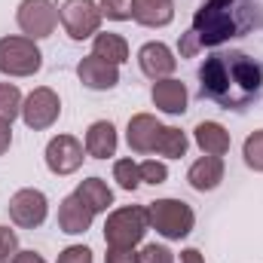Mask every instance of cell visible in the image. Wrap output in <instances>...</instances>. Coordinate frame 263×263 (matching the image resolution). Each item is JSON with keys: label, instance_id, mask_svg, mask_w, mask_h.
<instances>
[{"label": "cell", "instance_id": "obj_1", "mask_svg": "<svg viewBox=\"0 0 263 263\" xmlns=\"http://www.w3.org/2000/svg\"><path fill=\"white\" fill-rule=\"evenodd\" d=\"M199 86L202 98H211L227 110H242L260 92L263 67L245 52H214L199 67Z\"/></svg>", "mask_w": 263, "mask_h": 263}, {"label": "cell", "instance_id": "obj_15", "mask_svg": "<svg viewBox=\"0 0 263 263\" xmlns=\"http://www.w3.org/2000/svg\"><path fill=\"white\" fill-rule=\"evenodd\" d=\"M150 98H153V104H156L159 110H165V114H184V110H187V89H184L181 80H172V77L156 80L153 89H150Z\"/></svg>", "mask_w": 263, "mask_h": 263}, {"label": "cell", "instance_id": "obj_13", "mask_svg": "<svg viewBox=\"0 0 263 263\" xmlns=\"http://www.w3.org/2000/svg\"><path fill=\"white\" fill-rule=\"evenodd\" d=\"M138 62H141V70H144L150 80H165V77L178 67V59L172 55V49H168L165 43H147V46H141Z\"/></svg>", "mask_w": 263, "mask_h": 263}, {"label": "cell", "instance_id": "obj_23", "mask_svg": "<svg viewBox=\"0 0 263 263\" xmlns=\"http://www.w3.org/2000/svg\"><path fill=\"white\" fill-rule=\"evenodd\" d=\"M22 92L12 86V83H0V120L12 123L18 114H22Z\"/></svg>", "mask_w": 263, "mask_h": 263}, {"label": "cell", "instance_id": "obj_4", "mask_svg": "<svg viewBox=\"0 0 263 263\" xmlns=\"http://www.w3.org/2000/svg\"><path fill=\"white\" fill-rule=\"evenodd\" d=\"M150 227V217H147V208L141 205H129V208H120L107 217L104 223V239L110 248H135L144 233Z\"/></svg>", "mask_w": 263, "mask_h": 263}, {"label": "cell", "instance_id": "obj_32", "mask_svg": "<svg viewBox=\"0 0 263 263\" xmlns=\"http://www.w3.org/2000/svg\"><path fill=\"white\" fill-rule=\"evenodd\" d=\"M9 144H12V126L6 120H0V156L9 150Z\"/></svg>", "mask_w": 263, "mask_h": 263}, {"label": "cell", "instance_id": "obj_28", "mask_svg": "<svg viewBox=\"0 0 263 263\" xmlns=\"http://www.w3.org/2000/svg\"><path fill=\"white\" fill-rule=\"evenodd\" d=\"M138 263H175V254L165 248V245H144L141 254H138Z\"/></svg>", "mask_w": 263, "mask_h": 263}, {"label": "cell", "instance_id": "obj_24", "mask_svg": "<svg viewBox=\"0 0 263 263\" xmlns=\"http://www.w3.org/2000/svg\"><path fill=\"white\" fill-rule=\"evenodd\" d=\"M114 178H117V184L123 190H138V184H141V165L135 159H120L114 165Z\"/></svg>", "mask_w": 263, "mask_h": 263}, {"label": "cell", "instance_id": "obj_7", "mask_svg": "<svg viewBox=\"0 0 263 263\" xmlns=\"http://www.w3.org/2000/svg\"><path fill=\"white\" fill-rule=\"evenodd\" d=\"M59 25V9L52 6V0H22L18 6V28L31 37H49Z\"/></svg>", "mask_w": 263, "mask_h": 263}, {"label": "cell", "instance_id": "obj_31", "mask_svg": "<svg viewBox=\"0 0 263 263\" xmlns=\"http://www.w3.org/2000/svg\"><path fill=\"white\" fill-rule=\"evenodd\" d=\"M104 263H138V254L132 248H110Z\"/></svg>", "mask_w": 263, "mask_h": 263}, {"label": "cell", "instance_id": "obj_10", "mask_svg": "<svg viewBox=\"0 0 263 263\" xmlns=\"http://www.w3.org/2000/svg\"><path fill=\"white\" fill-rule=\"evenodd\" d=\"M46 165L52 175H70L83 165V144L73 135H59L46 147Z\"/></svg>", "mask_w": 263, "mask_h": 263}, {"label": "cell", "instance_id": "obj_33", "mask_svg": "<svg viewBox=\"0 0 263 263\" xmlns=\"http://www.w3.org/2000/svg\"><path fill=\"white\" fill-rule=\"evenodd\" d=\"M12 263H46L37 251H18L15 257H12Z\"/></svg>", "mask_w": 263, "mask_h": 263}, {"label": "cell", "instance_id": "obj_21", "mask_svg": "<svg viewBox=\"0 0 263 263\" xmlns=\"http://www.w3.org/2000/svg\"><path fill=\"white\" fill-rule=\"evenodd\" d=\"M73 193L83 199L95 214H98V211H107V208L114 205V193H110V187H107L101 178H89V181H83Z\"/></svg>", "mask_w": 263, "mask_h": 263}, {"label": "cell", "instance_id": "obj_9", "mask_svg": "<svg viewBox=\"0 0 263 263\" xmlns=\"http://www.w3.org/2000/svg\"><path fill=\"white\" fill-rule=\"evenodd\" d=\"M46 211H49V205H46V196L40 190H31L28 187V190H18L15 196L9 199V217L22 230L40 227L46 220Z\"/></svg>", "mask_w": 263, "mask_h": 263}, {"label": "cell", "instance_id": "obj_26", "mask_svg": "<svg viewBox=\"0 0 263 263\" xmlns=\"http://www.w3.org/2000/svg\"><path fill=\"white\" fill-rule=\"evenodd\" d=\"M98 9H101V15H107V18H114V22L132 18V0H101Z\"/></svg>", "mask_w": 263, "mask_h": 263}, {"label": "cell", "instance_id": "obj_22", "mask_svg": "<svg viewBox=\"0 0 263 263\" xmlns=\"http://www.w3.org/2000/svg\"><path fill=\"white\" fill-rule=\"evenodd\" d=\"M187 135L181 129H175V126H165L162 135H159V141H156V153L159 156H168V159H181L184 153H187Z\"/></svg>", "mask_w": 263, "mask_h": 263}, {"label": "cell", "instance_id": "obj_25", "mask_svg": "<svg viewBox=\"0 0 263 263\" xmlns=\"http://www.w3.org/2000/svg\"><path fill=\"white\" fill-rule=\"evenodd\" d=\"M245 162H248L254 172H263V129L254 132V135L245 141Z\"/></svg>", "mask_w": 263, "mask_h": 263}, {"label": "cell", "instance_id": "obj_17", "mask_svg": "<svg viewBox=\"0 0 263 263\" xmlns=\"http://www.w3.org/2000/svg\"><path fill=\"white\" fill-rule=\"evenodd\" d=\"M132 18L147 28H162L175 18L172 0H132Z\"/></svg>", "mask_w": 263, "mask_h": 263}, {"label": "cell", "instance_id": "obj_12", "mask_svg": "<svg viewBox=\"0 0 263 263\" xmlns=\"http://www.w3.org/2000/svg\"><path fill=\"white\" fill-rule=\"evenodd\" d=\"M77 73H80V80H83V86H89V89H114L117 83H120V67L110 65V62H104V59H98V55H89V59H83L80 67H77Z\"/></svg>", "mask_w": 263, "mask_h": 263}, {"label": "cell", "instance_id": "obj_19", "mask_svg": "<svg viewBox=\"0 0 263 263\" xmlns=\"http://www.w3.org/2000/svg\"><path fill=\"white\" fill-rule=\"evenodd\" d=\"M196 144L205 150V156H223L230 150V132L223 129L220 123H199Z\"/></svg>", "mask_w": 263, "mask_h": 263}, {"label": "cell", "instance_id": "obj_14", "mask_svg": "<svg viewBox=\"0 0 263 263\" xmlns=\"http://www.w3.org/2000/svg\"><path fill=\"white\" fill-rule=\"evenodd\" d=\"M92 217H95V211L77 196V193H70L67 199H62V208H59V227H62V233H67V236L86 233L89 223H92Z\"/></svg>", "mask_w": 263, "mask_h": 263}, {"label": "cell", "instance_id": "obj_27", "mask_svg": "<svg viewBox=\"0 0 263 263\" xmlns=\"http://www.w3.org/2000/svg\"><path fill=\"white\" fill-rule=\"evenodd\" d=\"M165 178H168V168H165V162H156V159H147V162H141V181L144 184H165Z\"/></svg>", "mask_w": 263, "mask_h": 263}, {"label": "cell", "instance_id": "obj_18", "mask_svg": "<svg viewBox=\"0 0 263 263\" xmlns=\"http://www.w3.org/2000/svg\"><path fill=\"white\" fill-rule=\"evenodd\" d=\"M86 153L95 156V159H107L117 153V129L114 123L101 120V123H92L86 132Z\"/></svg>", "mask_w": 263, "mask_h": 263}, {"label": "cell", "instance_id": "obj_34", "mask_svg": "<svg viewBox=\"0 0 263 263\" xmlns=\"http://www.w3.org/2000/svg\"><path fill=\"white\" fill-rule=\"evenodd\" d=\"M181 263H205V260H202V254H199L196 248H187V251L181 254Z\"/></svg>", "mask_w": 263, "mask_h": 263}, {"label": "cell", "instance_id": "obj_11", "mask_svg": "<svg viewBox=\"0 0 263 263\" xmlns=\"http://www.w3.org/2000/svg\"><path fill=\"white\" fill-rule=\"evenodd\" d=\"M162 123L156 120V117H150V114H138V117H132L129 120V147L135 153H156V141H159V135H162Z\"/></svg>", "mask_w": 263, "mask_h": 263}, {"label": "cell", "instance_id": "obj_6", "mask_svg": "<svg viewBox=\"0 0 263 263\" xmlns=\"http://www.w3.org/2000/svg\"><path fill=\"white\" fill-rule=\"evenodd\" d=\"M59 18H62L70 40H86V37L98 34L101 9H98L95 0H65L62 9H59Z\"/></svg>", "mask_w": 263, "mask_h": 263}, {"label": "cell", "instance_id": "obj_30", "mask_svg": "<svg viewBox=\"0 0 263 263\" xmlns=\"http://www.w3.org/2000/svg\"><path fill=\"white\" fill-rule=\"evenodd\" d=\"M59 263H92V251L86 245H70L59 254Z\"/></svg>", "mask_w": 263, "mask_h": 263}, {"label": "cell", "instance_id": "obj_16", "mask_svg": "<svg viewBox=\"0 0 263 263\" xmlns=\"http://www.w3.org/2000/svg\"><path fill=\"white\" fill-rule=\"evenodd\" d=\"M187 181H190V187L199 190V193L214 190L223 181V159L220 156H202V159H196L190 165V172H187Z\"/></svg>", "mask_w": 263, "mask_h": 263}, {"label": "cell", "instance_id": "obj_3", "mask_svg": "<svg viewBox=\"0 0 263 263\" xmlns=\"http://www.w3.org/2000/svg\"><path fill=\"white\" fill-rule=\"evenodd\" d=\"M147 217H150V227L159 236H165V239H184V236H190L193 220H196L193 208L187 202H181V199H156V202H150Z\"/></svg>", "mask_w": 263, "mask_h": 263}, {"label": "cell", "instance_id": "obj_20", "mask_svg": "<svg viewBox=\"0 0 263 263\" xmlns=\"http://www.w3.org/2000/svg\"><path fill=\"white\" fill-rule=\"evenodd\" d=\"M92 55L110 62V65H123L129 59V43L120 37V34H95V43H92Z\"/></svg>", "mask_w": 263, "mask_h": 263}, {"label": "cell", "instance_id": "obj_2", "mask_svg": "<svg viewBox=\"0 0 263 263\" xmlns=\"http://www.w3.org/2000/svg\"><path fill=\"white\" fill-rule=\"evenodd\" d=\"M254 22V6L248 0H205L193 15L190 31L181 40V55L190 59L205 46H220L230 37H242Z\"/></svg>", "mask_w": 263, "mask_h": 263}, {"label": "cell", "instance_id": "obj_29", "mask_svg": "<svg viewBox=\"0 0 263 263\" xmlns=\"http://www.w3.org/2000/svg\"><path fill=\"white\" fill-rule=\"evenodd\" d=\"M18 254V242H15V233L0 227V263H12V257Z\"/></svg>", "mask_w": 263, "mask_h": 263}, {"label": "cell", "instance_id": "obj_8", "mask_svg": "<svg viewBox=\"0 0 263 263\" xmlns=\"http://www.w3.org/2000/svg\"><path fill=\"white\" fill-rule=\"evenodd\" d=\"M59 114H62V101H59V95L52 92V89H34L28 98H25V104H22V120H25V126L34 132L40 129H49L55 120H59Z\"/></svg>", "mask_w": 263, "mask_h": 263}, {"label": "cell", "instance_id": "obj_5", "mask_svg": "<svg viewBox=\"0 0 263 263\" xmlns=\"http://www.w3.org/2000/svg\"><path fill=\"white\" fill-rule=\"evenodd\" d=\"M43 65V55L31 37H3L0 40V73L31 77Z\"/></svg>", "mask_w": 263, "mask_h": 263}]
</instances>
